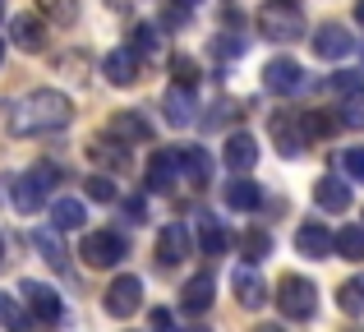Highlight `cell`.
<instances>
[{
    "mask_svg": "<svg viewBox=\"0 0 364 332\" xmlns=\"http://www.w3.org/2000/svg\"><path fill=\"white\" fill-rule=\"evenodd\" d=\"M314 203H318L323 213H346L350 208V185L341 176H323L318 185H314Z\"/></svg>",
    "mask_w": 364,
    "mask_h": 332,
    "instance_id": "13",
    "label": "cell"
},
{
    "mask_svg": "<svg viewBox=\"0 0 364 332\" xmlns=\"http://www.w3.org/2000/svg\"><path fill=\"white\" fill-rule=\"evenodd\" d=\"M176 180H180V157H176V148H157V153H152V162H148V189L166 194Z\"/></svg>",
    "mask_w": 364,
    "mask_h": 332,
    "instance_id": "12",
    "label": "cell"
},
{
    "mask_svg": "<svg viewBox=\"0 0 364 332\" xmlns=\"http://www.w3.org/2000/svg\"><path fill=\"white\" fill-rule=\"evenodd\" d=\"M139 305H143V282L139 277H129V272H124V277H116L107 287V314L111 318H129Z\"/></svg>",
    "mask_w": 364,
    "mask_h": 332,
    "instance_id": "8",
    "label": "cell"
},
{
    "mask_svg": "<svg viewBox=\"0 0 364 332\" xmlns=\"http://www.w3.org/2000/svg\"><path fill=\"white\" fill-rule=\"evenodd\" d=\"M198 245H203V254L208 259H217V254H226L231 250V235H226V226L217 222V217H198Z\"/></svg>",
    "mask_w": 364,
    "mask_h": 332,
    "instance_id": "24",
    "label": "cell"
},
{
    "mask_svg": "<svg viewBox=\"0 0 364 332\" xmlns=\"http://www.w3.org/2000/svg\"><path fill=\"white\" fill-rule=\"evenodd\" d=\"M267 134H272V144H277L282 157H300L304 148H309V134H304V116H300V111H277L272 125H267Z\"/></svg>",
    "mask_w": 364,
    "mask_h": 332,
    "instance_id": "5",
    "label": "cell"
},
{
    "mask_svg": "<svg viewBox=\"0 0 364 332\" xmlns=\"http://www.w3.org/2000/svg\"><path fill=\"white\" fill-rule=\"evenodd\" d=\"M74 120V102L55 88H37L9 111V134H55Z\"/></svg>",
    "mask_w": 364,
    "mask_h": 332,
    "instance_id": "1",
    "label": "cell"
},
{
    "mask_svg": "<svg viewBox=\"0 0 364 332\" xmlns=\"http://www.w3.org/2000/svg\"><path fill=\"white\" fill-rule=\"evenodd\" d=\"M341 309H346V314H364V277H350L346 287H341Z\"/></svg>",
    "mask_w": 364,
    "mask_h": 332,
    "instance_id": "33",
    "label": "cell"
},
{
    "mask_svg": "<svg viewBox=\"0 0 364 332\" xmlns=\"http://www.w3.org/2000/svg\"><path fill=\"white\" fill-rule=\"evenodd\" d=\"M254 162H258V144L249 134H231V139H226V166H231V171H249Z\"/></svg>",
    "mask_w": 364,
    "mask_h": 332,
    "instance_id": "25",
    "label": "cell"
},
{
    "mask_svg": "<svg viewBox=\"0 0 364 332\" xmlns=\"http://www.w3.org/2000/svg\"><path fill=\"white\" fill-rule=\"evenodd\" d=\"M152 332H171V314H166V309H152Z\"/></svg>",
    "mask_w": 364,
    "mask_h": 332,
    "instance_id": "38",
    "label": "cell"
},
{
    "mask_svg": "<svg viewBox=\"0 0 364 332\" xmlns=\"http://www.w3.org/2000/svg\"><path fill=\"white\" fill-rule=\"evenodd\" d=\"M254 332H282V328H277V323H258Z\"/></svg>",
    "mask_w": 364,
    "mask_h": 332,
    "instance_id": "41",
    "label": "cell"
},
{
    "mask_svg": "<svg viewBox=\"0 0 364 332\" xmlns=\"http://www.w3.org/2000/svg\"><path fill=\"white\" fill-rule=\"evenodd\" d=\"M83 189H88V198H97V203H116V194H120L111 176H88V180H83Z\"/></svg>",
    "mask_w": 364,
    "mask_h": 332,
    "instance_id": "34",
    "label": "cell"
},
{
    "mask_svg": "<svg viewBox=\"0 0 364 332\" xmlns=\"http://www.w3.org/2000/svg\"><path fill=\"white\" fill-rule=\"evenodd\" d=\"M341 166H346V176L355 180V185H364V148H360V144L341 153Z\"/></svg>",
    "mask_w": 364,
    "mask_h": 332,
    "instance_id": "37",
    "label": "cell"
},
{
    "mask_svg": "<svg viewBox=\"0 0 364 332\" xmlns=\"http://www.w3.org/2000/svg\"><path fill=\"white\" fill-rule=\"evenodd\" d=\"M180 157V180H189V185H208V176H213V157L203 153V148H176Z\"/></svg>",
    "mask_w": 364,
    "mask_h": 332,
    "instance_id": "17",
    "label": "cell"
},
{
    "mask_svg": "<svg viewBox=\"0 0 364 332\" xmlns=\"http://www.w3.org/2000/svg\"><path fill=\"white\" fill-rule=\"evenodd\" d=\"M309 42H314V55H318V60H346V55L355 51V37H350L341 23H323Z\"/></svg>",
    "mask_w": 364,
    "mask_h": 332,
    "instance_id": "9",
    "label": "cell"
},
{
    "mask_svg": "<svg viewBox=\"0 0 364 332\" xmlns=\"http://www.w3.org/2000/svg\"><path fill=\"white\" fill-rule=\"evenodd\" d=\"M79 259L88 263V268H111V263L124 259V240L116 231H92V235H83Z\"/></svg>",
    "mask_w": 364,
    "mask_h": 332,
    "instance_id": "6",
    "label": "cell"
},
{
    "mask_svg": "<svg viewBox=\"0 0 364 332\" xmlns=\"http://www.w3.org/2000/svg\"><path fill=\"white\" fill-rule=\"evenodd\" d=\"M213 51H217V55H240L245 42H213Z\"/></svg>",
    "mask_w": 364,
    "mask_h": 332,
    "instance_id": "39",
    "label": "cell"
},
{
    "mask_svg": "<svg viewBox=\"0 0 364 332\" xmlns=\"http://www.w3.org/2000/svg\"><path fill=\"white\" fill-rule=\"evenodd\" d=\"M263 88H267V92H282V97L300 92V88H304L300 60H291V55H277V60H267V65H263Z\"/></svg>",
    "mask_w": 364,
    "mask_h": 332,
    "instance_id": "7",
    "label": "cell"
},
{
    "mask_svg": "<svg viewBox=\"0 0 364 332\" xmlns=\"http://www.w3.org/2000/svg\"><path fill=\"white\" fill-rule=\"evenodd\" d=\"M332 250L341 254V259H364V226H341L337 235H332Z\"/></svg>",
    "mask_w": 364,
    "mask_h": 332,
    "instance_id": "28",
    "label": "cell"
},
{
    "mask_svg": "<svg viewBox=\"0 0 364 332\" xmlns=\"http://www.w3.org/2000/svg\"><path fill=\"white\" fill-rule=\"evenodd\" d=\"M9 37H14L18 51H42V46H46V28H42L37 14H18L14 23H9Z\"/></svg>",
    "mask_w": 364,
    "mask_h": 332,
    "instance_id": "16",
    "label": "cell"
},
{
    "mask_svg": "<svg viewBox=\"0 0 364 332\" xmlns=\"http://www.w3.org/2000/svg\"><path fill=\"white\" fill-rule=\"evenodd\" d=\"M33 245H37V254H42V259L51 263L55 272H65V268H70V254H65V245H60V231H55V226H37Z\"/></svg>",
    "mask_w": 364,
    "mask_h": 332,
    "instance_id": "21",
    "label": "cell"
},
{
    "mask_svg": "<svg viewBox=\"0 0 364 332\" xmlns=\"http://www.w3.org/2000/svg\"><path fill=\"white\" fill-rule=\"evenodd\" d=\"M88 162H97V166H124V162H129V153H124V144H120V139H116V144H111V139H92V144H88Z\"/></svg>",
    "mask_w": 364,
    "mask_h": 332,
    "instance_id": "27",
    "label": "cell"
},
{
    "mask_svg": "<svg viewBox=\"0 0 364 332\" xmlns=\"http://www.w3.org/2000/svg\"><path fill=\"white\" fill-rule=\"evenodd\" d=\"M55 176H60V171H55L51 162H37L23 180H14V189H9V194H14V208H18V213H37V208H42V198L51 194Z\"/></svg>",
    "mask_w": 364,
    "mask_h": 332,
    "instance_id": "4",
    "label": "cell"
},
{
    "mask_svg": "<svg viewBox=\"0 0 364 332\" xmlns=\"http://www.w3.org/2000/svg\"><path fill=\"white\" fill-rule=\"evenodd\" d=\"M161 107H166V120H171L176 129H185L189 120H194V97H189V88H171Z\"/></svg>",
    "mask_w": 364,
    "mask_h": 332,
    "instance_id": "26",
    "label": "cell"
},
{
    "mask_svg": "<svg viewBox=\"0 0 364 332\" xmlns=\"http://www.w3.org/2000/svg\"><path fill=\"white\" fill-rule=\"evenodd\" d=\"M102 70H107V79L116 83V88H129V83L139 79V55H134L129 46H120V51H111L107 60H102Z\"/></svg>",
    "mask_w": 364,
    "mask_h": 332,
    "instance_id": "19",
    "label": "cell"
},
{
    "mask_svg": "<svg viewBox=\"0 0 364 332\" xmlns=\"http://www.w3.org/2000/svg\"><path fill=\"white\" fill-rule=\"evenodd\" d=\"M171 74H176V88H194L198 83V65L189 60V55H176V60H171Z\"/></svg>",
    "mask_w": 364,
    "mask_h": 332,
    "instance_id": "36",
    "label": "cell"
},
{
    "mask_svg": "<svg viewBox=\"0 0 364 332\" xmlns=\"http://www.w3.org/2000/svg\"><path fill=\"white\" fill-rule=\"evenodd\" d=\"M258 33H263L267 42H295V37L304 33V14L291 0H272V5H263V14H258Z\"/></svg>",
    "mask_w": 364,
    "mask_h": 332,
    "instance_id": "3",
    "label": "cell"
},
{
    "mask_svg": "<svg viewBox=\"0 0 364 332\" xmlns=\"http://www.w3.org/2000/svg\"><path fill=\"white\" fill-rule=\"evenodd\" d=\"M0 60H5V42H0Z\"/></svg>",
    "mask_w": 364,
    "mask_h": 332,
    "instance_id": "45",
    "label": "cell"
},
{
    "mask_svg": "<svg viewBox=\"0 0 364 332\" xmlns=\"http://www.w3.org/2000/svg\"><path fill=\"white\" fill-rule=\"evenodd\" d=\"M0 259H5V240H0Z\"/></svg>",
    "mask_w": 364,
    "mask_h": 332,
    "instance_id": "46",
    "label": "cell"
},
{
    "mask_svg": "<svg viewBox=\"0 0 364 332\" xmlns=\"http://www.w3.org/2000/svg\"><path fill=\"white\" fill-rule=\"evenodd\" d=\"M277 305H282L286 318H295V323H304V318L318 314V287H314L309 277H282L277 282Z\"/></svg>",
    "mask_w": 364,
    "mask_h": 332,
    "instance_id": "2",
    "label": "cell"
},
{
    "mask_svg": "<svg viewBox=\"0 0 364 332\" xmlns=\"http://www.w3.org/2000/svg\"><path fill=\"white\" fill-rule=\"evenodd\" d=\"M231 291H235V300H240L245 309H258L267 300V287H263V277H258L254 268H235L231 272Z\"/></svg>",
    "mask_w": 364,
    "mask_h": 332,
    "instance_id": "15",
    "label": "cell"
},
{
    "mask_svg": "<svg viewBox=\"0 0 364 332\" xmlns=\"http://www.w3.org/2000/svg\"><path fill=\"white\" fill-rule=\"evenodd\" d=\"M37 9H42L51 23H74V18H79V0H37Z\"/></svg>",
    "mask_w": 364,
    "mask_h": 332,
    "instance_id": "29",
    "label": "cell"
},
{
    "mask_svg": "<svg viewBox=\"0 0 364 332\" xmlns=\"http://www.w3.org/2000/svg\"><path fill=\"white\" fill-rule=\"evenodd\" d=\"M185 332H208V328H185Z\"/></svg>",
    "mask_w": 364,
    "mask_h": 332,
    "instance_id": "43",
    "label": "cell"
},
{
    "mask_svg": "<svg viewBox=\"0 0 364 332\" xmlns=\"http://www.w3.org/2000/svg\"><path fill=\"white\" fill-rule=\"evenodd\" d=\"M240 250H245L249 263H254V259H267V250H272V235H267V231H245Z\"/></svg>",
    "mask_w": 364,
    "mask_h": 332,
    "instance_id": "35",
    "label": "cell"
},
{
    "mask_svg": "<svg viewBox=\"0 0 364 332\" xmlns=\"http://www.w3.org/2000/svg\"><path fill=\"white\" fill-rule=\"evenodd\" d=\"M213 291H217L213 272H194V277L185 282V296H180V305H185L189 314H203V309L213 305Z\"/></svg>",
    "mask_w": 364,
    "mask_h": 332,
    "instance_id": "20",
    "label": "cell"
},
{
    "mask_svg": "<svg viewBox=\"0 0 364 332\" xmlns=\"http://www.w3.org/2000/svg\"><path fill=\"white\" fill-rule=\"evenodd\" d=\"M83 222H88L83 198H55V203H51V226H55V231H79Z\"/></svg>",
    "mask_w": 364,
    "mask_h": 332,
    "instance_id": "23",
    "label": "cell"
},
{
    "mask_svg": "<svg viewBox=\"0 0 364 332\" xmlns=\"http://www.w3.org/2000/svg\"><path fill=\"white\" fill-rule=\"evenodd\" d=\"M124 217H129V222H143V203H139V198H129V203H124Z\"/></svg>",
    "mask_w": 364,
    "mask_h": 332,
    "instance_id": "40",
    "label": "cell"
},
{
    "mask_svg": "<svg viewBox=\"0 0 364 332\" xmlns=\"http://www.w3.org/2000/svg\"><path fill=\"white\" fill-rule=\"evenodd\" d=\"M0 18H5V0H0Z\"/></svg>",
    "mask_w": 364,
    "mask_h": 332,
    "instance_id": "44",
    "label": "cell"
},
{
    "mask_svg": "<svg viewBox=\"0 0 364 332\" xmlns=\"http://www.w3.org/2000/svg\"><path fill=\"white\" fill-rule=\"evenodd\" d=\"M355 18H360V23H364V0H355Z\"/></svg>",
    "mask_w": 364,
    "mask_h": 332,
    "instance_id": "42",
    "label": "cell"
},
{
    "mask_svg": "<svg viewBox=\"0 0 364 332\" xmlns=\"http://www.w3.org/2000/svg\"><path fill=\"white\" fill-rule=\"evenodd\" d=\"M295 250H300L304 259H328L332 254V231L323 222H304L300 231H295Z\"/></svg>",
    "mask_w": 364,
    "mask_h": 332,
    "instance_id": "14",
    "label": "cell"
},
{
    "mask_svg": "<svg viewBox=\"0 0 364 332\" xmlns=\"http://www.w3.org/2000/svg\"><path fill=\"white\" fill-rule=\"evenodd\" d=\"M341 125H350V129H364V88L346 92V102H341Z\"/></svg>",
    "mask_w": 364,
    "mask_h": 332,
    "instance_id": "32",
    "label": "cell"
},
{
    "mask_svg": "<svg viewBox=\"0 0 364 332\" xmlns=\"http://www.w3.org/2000/svg\"><path fill=\"white\" fill-rule=\"evenodd\" d=\"M129 51L134 55H157L161 51V33L152 23H139V28H134V46H129Z\"/></svg>",
    "mask_w": 364,
    "mask_h": 332,
    "instance_id": "30",
    "label": "cell"
},
{
    "mask_svg": "<svg viewBox=\"0 0 364 332\" xmlns=\"http://www.w3.org/2000/svg\"><path fill=\"white\" fill-rule=\"evenodd\" d=\"M18 296H23L28 305H33V314L42 318V323H55V318L65 314L60 296H55L51 287H42V282H33V277H28V282H18Z\"/></svg>",
    "mask_w": 364,
    "mask_h": 332,
    "instance_id": "10",
    "label": "cell"
},
{
    "mask_svg": "<svg viewBox=\"0 0 364 332\" xmlns=\"http://www.w3.org/2000/svg\"><path fill=\"white\" fill-rule=\"evenodd\" d=\"M111 134H116L120 144H148L152 125L139 116V111H116V116H111Z\"/></svg>",
    "mask_w": 364,
    "mask_h": 332,
    "instance_id": "18",
    "label": "cell"
},
{
    "mask_svg": "<svg viewBox=\"0 0 364 332\" xmlns=\"http://www.w3.org/2000/svg\"><path fill=\"white\" fill-rule=\"evenodd\" d=\"M0 328H9V332H28V314L18 309V300H14V296H0Z\"/></svg>",
    "mask_w": 364,
    "mask_h": 332,
    "instance_id": "31",
    "label": "cell"
},
{
    "mask_svg": "<svg viewBox=\"0 0 364 332\" xmlns=\"http://www.w3.org/2000/svg\"><path fill=\"white\" fill-rule=\"evenodd\" d=\"M157 259L166 263V268H176L180 259H189V226L180 222H166L157 231Z\"/></svg>",
    "mask_w": 364,
    "mask_h": 332,
    "instance_id": "11",
    "label": "cell"
},
{
    "mask_svg": "<svg viewBox=\"0 0 364 332\" xmlns=\"http://www.w3.org/2000/svg\"><path fill=\"white\" fill-rule=\"evenodd\" d=\"M263 203V185H254V180L235 176L231 185H226V208H235V213H254V208Z\"/></svg>",
    "mask_w": 364,
    "mask_h": 332,
    "instance_id": "22",
    "label": "cell"
}]
</instances>
